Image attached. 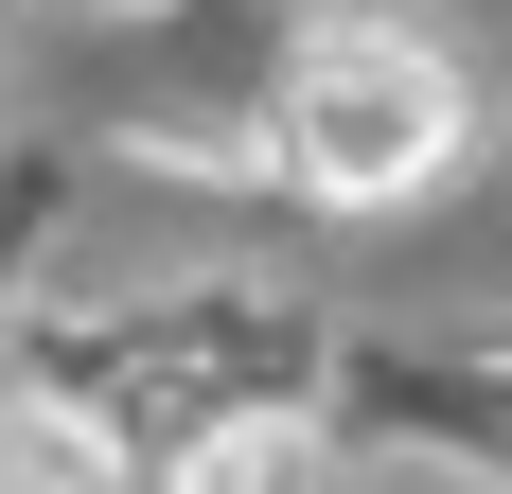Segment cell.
Instances as JSON below:
<instances>
[{"label": "cell", "mask_w": 512, "mask_h": 494, "mask_svg": "<svg viewBox=\"0 0 512 494\" xmlns=\"http://www.w3.org/2000/svg\"><path fill=\"white\" fill-rule=\"evenodd\" d=\"M460 159V71L407 36V18H336V36H301V71H283V177L336 212H389L424 195Z\"/></svg>", "instance_id": "1"}]
</instances>
